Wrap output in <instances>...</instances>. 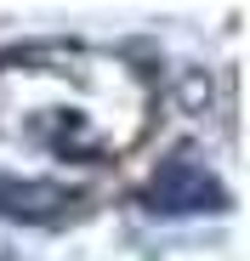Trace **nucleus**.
I'll return each instance as SVG.
<instances>
[{"label": "nucleus", "mask_w": 250, "mask_h": 261, "mask_svg": "<svg viewBox=\"0 0 250 261\" xmlns=\"http://www.w3.org/2000/svg\"><path fill=\"white\" fill-rule=\"evenodd\" d=\"M154 85L103 51H29L0 63V210L46 216L74 182L119 165L148 130Z\"/></svg>", "instance_id": "f257e3e1"}, {"label": "nucleus", "mask_w": 250, "mask_h": 261, "mask_svg": "<svg viewBox=\"0 0 250 261\" xmlns=\"http://www.w3.org/2000/svg\"><path fill=\"white\" fill-rule=\"evenodd\" d=\"M148 210H165V216H188V210H222L228 204V193H222V182L205 170L199 159H188V153H177V159H165L154 176H148Z\"/></svg>", "instance_id": "f03ea898"}]
</instances>
